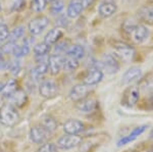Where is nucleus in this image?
I'll return each instance as SVG.
<instances>
[{
  "mask_svg": "<svg viewBox=\"0 0 153 152\" xmlns=\"http://www.w3.org/2000/svg\"><path fill=\"white\" fill-rule=\"evenodd\" d=\"M123 32L136 44H142L147 40L149 31L143 24L137 23L133 19H128L122 24Z\"/></svg>",
  "mask_w": 153,
  "mask_h": 152,
  "instance_id": "1",
  "label": "nucleus"
},
{
  "mask_svg": "<svg viewBox=\"0 0 153 152\" xmlns=\"http://www.w3.org/2000/svg\"><path fill=\"white\" fill-rule=\"evenodd\" d=\"M19 121V114L16 107L10 103L4 104L0 109V122L5 127H13Z\"/></svg>",
  "mask_w": 153,
  "mask_h": 152,
  "instance_id": "2",
  "label": "nucleus"
},
{
  "mask_svg": "<svg viewBox=\"0 0 153 152\" xmlns=\"http://www.w3.org/2000/svg\"><path fill=\"white\" fill-rule=\"evenodd\" d=\"M111 47L114 51L115 56L123 61L128 62V61L133 60V58H134L136 51L135 48L130 44L123 42V41H114L112 43Z\"/></svg>",
  "mask_w": 153,
  "mask_h": 152,
  "instance_id": "3",
  "label": "nucleus"
},
{
  "mask_svg": "<svg viewBox=\"0 0 153 152\" xmlns=\"http://www.w3.org/2000/svg\"><path fill=\"white\" fill-rule=\"evenodd\" d=\"M30 140L35 144H44L46 143L51 137V133L47 131L43 126L37 125L30 129L29 132Z\"/></svg>",
  "mask_w": 153,
  "mask_h": 152,
  "instance_id": "4",
  "label": "nucleus"
},
{
  "mask_svg": "<svg viewBox=\"0 0 153 152\" xmlns=\"http://www.w3.org/2000/svg\"><path fill=\"white\" fill-rule=\"evenodd\" d=\"M49 24V19L46 16H38L33 19L28 24V30L32 36H37L47 28Z\"/></svg>",
  "mask_w": 153,
  "mask_h": 152,
  "instance_id": "5",
  "label": "nucleus"
},
{
  "mask_svg": "<svg viewBox=\"0 0 153 152\" xmlns=\"http://www.w3.org/2000/svg\"><path fill=\"white\" fill-rule=\"evenodd\" d=\"M83 142V139L79 135H68L65 134V136L60 137L57 140V146L58 148L62 150H70V149L75 148L76 146H80L81 143Z\"/></svg>",
  "mask_w": 153,
  "mask_h": 152,
  "instance_id": "6",
  "label": "nucleus"
},
{
  "mask_svg": "<svg viewBox=\"0 0 153 152\" xmlns=\"http://www.w3.org/2000/svg\"><path fill=\"white\" fill-rule=\"evenodd\" d=\"M39 94L43 98L50 99L58 94V85L52 80H44L39 85Z\"/></svg>",
  "mask_w": 153,
  "mask_h": 152,
  "instance_id": "7",
  "label": "nucleus"
},
{
  "mask_svg": "<svg viewBox=\"0 0 153 152\" xmlns=\"http://www.w3.org/2000/svg\"><path fill=\"white\" fill-rule=\"evenodd\" d=\"M91 92H92V87L82 83V84L75 85L71 88L70 93H68V97H70L71 101L78 102L84 99V98L88 97Z\"/></svg>",
  "mask_w": 153,
  "mask_h": 152,
  "instance_id": "8",
  "label": "nucleus"
},
{
  "mask_svg": "<svg viewBox=\"0 0 153 152\" xmlns=\"http://www.w3.org/2000/svg\"><path fill=\"white\" fill-rule=\"evenodd\" d=\"M103 79V72L98 68L97 67H90L87 70L86 75L83 78V84L88 85V86H95L102 81Z\"/></svg>",
  "mask_w": 153,
  "mask_h": 152,
  "instance_id": "9",
  "label": "nucleus"
},
{
  "mask_svg": "<svg viewBox=\"0 0 153 152\" xmlns=\"http://www.w3.org/2000/svg\"><path fill=\"white\" fill-rule=\"evenodd\" d=\"M76 108L83 113H91L98 108V101L93 97H86L76 102Z\"/></svg>",
  "mask_w": 153,
  "mask_h": 152,
  "instance_id": "10",
  "label": "nucleus"
},
{
  "mask_svg": "<svg viewBox=\"0 0 153 152\" xmlns=\"http://www.w3.org/2000/svg\"><path fill=\"white\" fill-rule=\"evenodd\" d=\"M65 56L60 54H52L48 58V72H50L51 75L55 76L58 75L63 70L65 65Z\"/></svg>",
  "mask_w": 153,
  "mask_h": 152,
  "instance_id": "11",
  "label": "nucleus"
},
{
  "mask_svg": "<svg viewBox=\"0 0 153 152\" xmlns=\"http://www.w3.org/2000/svg\"><path fill=\"white\" fill-rule=\"evenodd\" d=\"M117 10V5L112 0H104L98 6V13L104 19L110 18Z\"/></svg>",
  "mask_w": 153,
  "mask_h": 152,
  "instance_id": "12",
  "label": "nucleus"
},
{
  "mask_svg": "<svg viewBox=\"0 0 153 152\" xmlns=\"http://www.w3.org/2000/svg\"><path fill=\"white\" fill-rule=\"evenodd\" d=\"M147 128H148V127L146 126V125H142V126L136 127V128L133 130V131L131 132L129 135L123 137V138H120V140L117 141V146L118 147H122V146L127 145V144L131 143V142L135 141L136 139H137L138 137L140 136V135H142L145 131H146Z\"/></svg>",
  "mask_w": 153,
  "mask_h": 152,
  "instance_id": "13",
  "label": "nucleus"
},
{
  "mask_svg": "<svg viewBox=\"0 0 153 152\" xmlns=\"http://www.w3.org/2000/svg\"><path fill=\"white\" fill-rule=\"evenodd\" d=\"M140 97V91L137 87H130L126 90L124 98H123V103L127 105L128 107H133L137 104Z\"/></svg>",
  "mask_w": 153,
  "mask_h": 152,
  "instance_id": "14",
  "label": "nucleus"
},
{
  "mask_svg": "<svg viewBox=\"0 0 153 152\" xmlns=\"http://www.w3.org/2000/svg\"><path fill=\"white\" fill-rule=\"evenodd\" d=\"M85 129V125L78 119H68L63 124V131L68 135H79Z\"/></svg>",
  "mask_w": 153,
  "mask_h": 152,
  "instance_id": "15",
  "label": "nucleus"
},
{
  "mask_svg": "<svg viewBox=\"0 0 153 152\" xmlns=\"http://www.w3.org/2000/svg\"><path fill=\"white\" fill-rule=\"evenodd\" d=\"M101 63L108 73H115L120 70V63L117 59V56L113 54H105L101 60Z\"/></svg>",
  "mask_w": 153,
  "mask_h": 152,
  "instance_id": "16",
  "label": "nucleus"
},
{
  "mask_svg": "<svg viewBox=\"0 0 153 152\" xmlns=\"http://www.w3.org/2000/svg\"><path fill=\"white\" fill-rule=\"evenodd\" d=\"M9 102L14 107H23L25 104L28 102V94L25 90L18 88L16 92L8 98Z\"/></svg>",
  "mask_w": 153,
  "mask_h": 152,
  "instance_id": "17",
  "label": "nucleus"
},
{
  "mask_svg": "<svg viewBox=\"0 0 153 152\" xmlns=\"http://www.w3.org/2000/svg\"><path fill=\"white\" fill-rule=\"evenodd\" d=\"M84 10L83 0H71L66 9V16L70 19H76Z\"/></svg>",
  "mask_w": 153,
  "mask_h": 152,
  "instance_id": "18",
  "label": "nucleus"
},
{
  "mask_svg": "<svg viewBox=\"0 0 153 152\" xmlns=\"http://www.w3.org/2000/svg\"><path fill=\"white\" fill-rule=\"evenodd\" d=\"M138 19L145 24H153V4H146L140 7L137 12Z\"/></svg>",
  "mask_w": 153,
  "mask_h": 152,
  "instance_id": "19",
  "label": "nucleus"
},
{
  "mask_svg": "<svg viewBox=\"0 0 153 152\" xmlns=\"http://www.w3.org/2000/svg\"><path fill=\"white\" fill-rule=\"evenodd\" d=\"M142 78V70L139 67H132L126 70L123 76L124 84H131V83L138 81Z\"/></svg>",
  "mask_w": 153,
  "mask_h": 152,
  "instance_id": "20",
  "label": "nucleus"
},
{
  "mask_svg": "<svg viewBox=\"0 0 153 152\" xmlns=\"http://www.w3.org/2000/svg\"><path fill=\"white\" fill-rule=\"evenodd\" d=\"M63 36V32L59 28H54L51 29L47 34L44 37V42L48 45H55L58 41H60V39Z\"/></svg>",
  "mask_w": 153,
  "mask_h": 152,
  "instance_id": "21",
  "label": "nucleus"
},
{
  "mask_svg": "<svg viewBox=\"0 0 153 152\" xmlns=\"http://www.w3.org/2000/svg\"><path fill=\"white\" fill-rule=\"evenodd\" d=\"M65 54L68 57H71V58H75V59L80 60L84 58V56L86 54V51L85 48L82 45H80V44H74V45L70 46V48L68 49Z\"/></svg>",
  "mask_w": 153,
  "mask_h": 152,
  "instance_id": "22",
  "label": "nucleus"
},
{
  "mask_svg": "<svg viewBox=\"0 0 153 152\" xmlns=\"http://www.w3.org/2000/svg\"><path fill=\"white\" fill-rule=\"evenodd\" d=\"M18 89V84H16V81L11 79L8 82L5 83V86L3 88V91H2V97L3 98H9L16 92V90Z\"/></svg>",
  "mask_w": 153,
  "mask_h": 152,
  "instance_id": "23",
  "label": "nucleus"
},
{
  "mask_svg": "<svg viewBox=\"0 0 153 152\" xmlns=\"http://www.w3.org/2000/svg\"><path fill=\"white\" fill-rule=\"evenodd\" d=\"M30 50H31V47L26 44H21V45H18L16 44L13 48V51H12V55L16 58H21L24 57V56H27L30 53Z\"/></svg>",
  "mask_w": 153,
  "mask_h": 152,
  "instance_id": "24",
  "label": "nucleus"
},
{
  "mask_svg": "<svg viewBox=\"0 0 153 152\" xmlns=\"http://www.w3.org/2000/svg\"><path fill=\"white\" fill-rule=\"evenodd\" d=\"M25 34V28L23 26H19L16 28H14L13 30H11V32H9L8 38H7V41L8 42H13L16 43V41L19 40L21 38H23Z\"/></svg>",
  "mask_w": 153,
  "mask_h": 152,
  "instance_id": "25",
  "label": "nucleus"
},
{
  "mask_svg": "<svg viewBox=\"0 0 153 152\" xmlns=\"http://www.w3.org/2000/svg\"><path fill=\"white\" fill-rule=\"evenodd\" d=\"M50 49H51L50 45L46 44L45 42H41L35 44L33 51L35 53V56H45L48 55V53L50 52Z\"/></svg>",
  "mask_w": 153,
  "mask_h": 152,
  "instance_id": "26",
  "label": "nucleus"
},
{
  "mask_svg": "<svg viewBox=\"0 0 153 152\" xmlns=\"http://www.w3.org/2000/svg\"><path fill=\"white\" fill-rule=\"evenodd\" d=\"M41 126H43L47 131L50 132L51 134L57 129V122L53 119L52 116H45L43 119H42V122H41Z\"/></svg>",
  "mask_w": 153,
  "mask_h": 152,
  "instance_id": "27",
  "label": "nucleus"
},
{
  "mask_svg": "<svg viewBox=\"0 0 153 152\" xmlns=\"http://www.w3.org/2000/svg\"><path fill=\"white\" fill-rule=\"evenodd\" d=\"M80 67V62H79L78 59H75V58L71 57H66L65 58V65H63V70H66V72H74L76 68Z\"/></svg>",
  "mask_w": 153,
  "mask_h": 152,
  "instance_id": "28",
  "label": "nucleus"
},
{
  "mask_svg": "<svg viewBox=\"0 0 153 152\" xmlns=\"http://www.w3.org/2000/svg\"><path fill=\"white\" fill-rule=\"evenodd\" d=\"M70 41L68 40H60L58 41L57 43L54 46V51L57 54H60V53H65L68 51V49L70 48Z\"/></svg>",
  "mask_w": 153,
  "mask_h": 152,
  "instance_id": "29",
  "label": "nucleus"
},
{
  "mask_svg": "<svg viewBox=\"0 0 153 152\" xmlns=\"http://www.w3.org/2000/svg\"><path fill=\"white\" fill-rule=\"evenodd\" d=\"M47 1L46 0H32L31 9L34 12H41L45 9Z\"/></svg>",
  "mask_w": 153,
  "mask_h": 152,
  "instance_id": "30",
  "label": "nucleus"
},
{
  "mask_svg": "<svg viewBox=\"0 0 153 152\" xmlns=\"http://www.w3.org/2000/svg\"><path fill=\"white\" fill-rule=\"evenodd\" d=\"M7 70H8L12 75H18L19 73V70H21V63H19V61L18 60V58L9 60L8 62H7Z\"/></svg>",
  "mask_w": 153,
  "mask_h": 152,
  "instance_id": "31",
  "label": "nucleus"
},
{
  "mask_svg": "<svg viewBox=\"0 0 153 152\" xmlns=\"http://www.w3.org/2000/svg\"><path fill=\"white\" fill-rule=\"evenodd\" d=\"M36 152H58V147L56 144L51 142H46L37 149Z\"/></svg>",
  "mask_w": 153,
  "mask_h": 152,
  "instance_id": "32",
  "label": "nucleus"
},
{
  "mask_svg": "<svg viewBox=\"0 0 153 152\" xmlns=\"http://www.w3.org/2000/svg\"><path fill=\"white\" fill-rule=\"evenodd\" d=\"M63 7H65V3H63L62 0H56V1L51 2L50 11L53 14H58L62 11Z\"/></svg>",
  "mask_w": 153,
  "mask_h": 152,
  "instance_id": "33",
  "label": "nucleus"
},
{
  "mask_svg": "<svg viewBox=\"0 0 153 152\" xmlns=\"http://www.w3.org/2000/svg\"><path fill=\"white\" fill-rule=\"evenodd\" d=\"M8 35H9L8 27L5 24H0V43L7 41Z\"/></svg>",
  "mask_w": 153,
  "mask_h": 152,
  "instance_id": "34",
  "label": "nucleus"
},
{
  "mask_svg": "<svg viewBox=\"0 0 153 152\" xmlns=\"http://www.w3.org/2000/svg\"><path fill=\"white\" fill-rule=\"evenodd\" d=\"M16 43H13V42H7L5 44H3V45H1V47H0V50H1V52L3 53V54H12V51H13V48L14 46H16Z\"/></svg>",
  "mask_w": 153,
  "mask_h": 152,
  "instance_id": "35",
  "label": "nucleus"
},
{
  "mask_svg": "<svg viewBox=\"0 0 153 152\" xmlns=\"http://www.w3.org/2000/svg\"><path fill=\"white\" fill-rule=\"evenodd\" d=\"M26 6V0H14L11 4V11H21Z\"/></svg>",
  "mask_w": 153,
  "mask_h": 152,
  "instance_id": "36",
  "label": "nucleus"
},
{
  "mask_svg": "<svg viewBox=\"0 0 153 152\" xmlns=\"http://www.w3.org/2000/svg\"><path fill=\"white\" fill-rule=\"evenodd\" d=\"M7 62H8V61L5 60L4 54L1 52V50H0V70H7Z\"/></svg>",
  "mask_w": 153,
  "mask_h": 152,
  "instance_id": "37",
  "label": "nucleus"
},
{
  "mask_svg": "<svg viewBox=\"0 0 153 152\" xmlns=\"http://www.w3.org/2000/svg\"><path fill=\"white\" fill-rule=\"evenodd\" d=\"M58 19V21H61V22H59V23L56 24H58L59 27H65L66 24H68V19L65 18V16H60L58 19Z\"/></svg>",
  "mask_w": 153,
  "mask_h": 152,
  "instance_id": "38",
  "label": "nucleus"
},
{
  "mask_svg": "<svg viewBox=\"0 0 153 152\" xmlns=\"http://www.w3.org/2000/svg\"><path fill=\"white\" fill-rule=\"evenodd\" d=\"M93 1H94V0H83L84 8H85V7H87V6H89V5H91Z\"/></svg>",
  "mask_w": 153,
  "mask_h": 152,
  "instance_id": "39",
  "label": "nucleus"
},
{
  "mask_svg": "<svg viewBox=\"0 0 153 152\" xmlns=\"http://www.w3.org/2000/svg\"><path fill=\"white\" fill-rule=\"evenodd\" d=\"M4 86H5V83H3V82H0V94H1L2 91H3V88H4Z\"/></svg>",
  "mask_w": 153,
  "mask_h": 152,
  "instance_id": "40",
  "label": "nucleus"
},
{
  "mask_svg": "<svg viewBox=\"0 0 153 152\" xmlns=\"http://www.w3.org/2000/svg\"><path fill=\"white\" fill-rule=\"evenodd\" d=\"M3 105H4V103H3V97H1V98H0V109L3 107Z\"/></svg>",
  "mask_w": 153,
  "mask_h": 152,
  "instance_id": "41",
  "label": "nucleus"
},
{
  "mask_svg": "<svg viewBox=\"0 0 153 152\" xmlns=\"http://www.w3.org/2000/svg\"><path fill=\"white\" fill-rule=\"evenodd\" d=\"M149 137H150V138H151V139H153V130H152L151 132H150V134H149Z\"/></svg>",
  "mask_w": 153,
  "mask_h": 152,
  "instance_id": "42",
  "label": "nucleus"
},
{
  "mask_svg": "<svg viewBox=\"0 0 153 152\" xmlns=\"http://www.w3.org/2000/svg\"><path fill=\"white\" fill-rule=\"evenodd\" d=\"M47 2H53V1H56V0H46Z\"/></svg>",
  "mask_w": 153,
  "mask_h": 152,
  "instance_id": "43",
  "label": "nucleus"
},
{
  "mask_svg": "<svg viewBox=\"0 0 153 152\" xmlns=\"http://www.w3.org/2000/svg\"><path fill=\"white\" fill-rule=\"evenodd\" d=\"M148 152H153V148H151V149H150V150L148 151Z\"/></svg>",
  "mask_w": 153,
  "mask_h": 152,
  "instance_id": "44",
  "label": "nucleus"
},
{
  "mask_svg": "<svg viewBox=\"0 0 153 152\" xmlns=\"http://www.w3.org/2000/svg\"><path fill=\"white\" fill-rule=\"evenodd\" d=\"M2 10V7H1V5H0V11H1Z\"/></svg>",
  "mask_w": 153,
  "mask_h": 152,
  "instance_id": "45",
  "label": "nucleus"
},
{
  "mask_svg": "<svg viewBox=\"0 0 153 152\" xmlns=\"http://www.w3.org/2000/svg\"><path fill=\"white\" fill-rule=\"evenodd\" d=\"M149 1H151V2H153V0H149Z\"/></svg>",
  "mask_w": 153,
  "mask_h": 152,
  "instance_id": "46",
  "label": "nucleus"
},
{
  "mask_svg": "<svg viewBox=\"0 0 153 152\" xmlns=\"http://www.w3.org/2000/svg\"><path fill=\"white\" fill-rule=\"evenodd\" d=\"M0 47H1V43H0Z\"/></svg>",
  "mask_w": 153,
  "mask_h": 152,
  "instance_id": "47",
  "label": "nucleus"
}]
</instances>
